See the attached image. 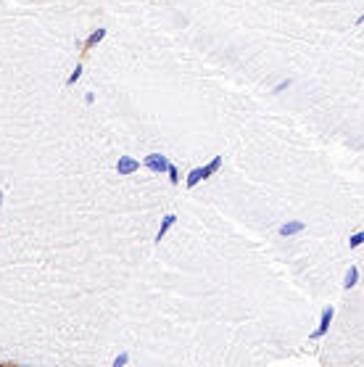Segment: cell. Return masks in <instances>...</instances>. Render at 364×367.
Returning a JSON list of instances; mask_svg holds the SVG:
<instances>
[{"label":"cell","instance_id":"8","mask_svg":"<svg viewBox=\"0 0 364 367\" xmlns=\"http://www.w3.org/2000/svg\"><path fill=\"white\" fill-rule=\"evenodd\" d=\"M356 283H359V267L351 264L348 270H346V278H343V288H346V291H351Z\"/></svg>","mask_w":364,"mask_h":367},{"label":"cell","instance_id":"10","mask_svg":"<svg viewBox=\"0 0 364 367\" xmlns=\"http://www.w3.org/2000/svg\"><path fill=\"white\" fill-rule=\"evenodd\" d=\"M348 246L351 248H359V246H364V230H359V233H354L348 238Z\"/></svg>","mask_w":364,"mask_h":367},{"label":"cell","instance_id":"3","mask_svg":"<svg viewBox=\"0 0 364 367\" xmlns=\"http://www.w3.org/2000/svg\"><path fill=\"white\" fill-rule=\"evenodd\" d=\"M333 317H335V306H333V304H327V306L322 309V314H320V327H317V330L311 333V341L322 338L324 333L330 330V323H333Z\"/></svg>","mask_w":364,"mask_h":367},{"label":"cell","instance_id":"4","mask_svg":"<svg viewBox=\"0 0 364 367\" xmlns=\"http://www.w3.org/2000/svg\"><path fill=\"white\" fill-rule=\"evenodd\" d=\"M140 169V161L132 159V156H119V161H116V172H119V177H129L135 174Z\"/></svg>","mask_w":364,"mask_h":367},{"label":"cell","instance_id":"12","mask_svg":"<svg viewBox=\"0 0 364 367\" xmlns=\"http://www.w3.org/2000/svg\"><path fill=\"white\" fill-rule=\"evenodd\" d=\"M290 85H293V80H283V82H277L275 87H272V93H275V95H280L283 90H288V87H290Z\"/></svg>","mask_w":364,"mask_h":367},{"label":"cell","instance_id":"1","mask_svg":"<svg viewBox=\"0 0 364 367\" xmlns=\"http://www.w3.org/2000/svg\"><path fill=\"white\" fill-rule=\"evenodd\" d=\"M222 164H224V156H214V159L206 164V167H196V169H190L187 172V180H185V185L187 188H196L201 180H209V177H214L222 169Z\"/></svg>","mask_w":364,"mask_h":367},{"label":"cell","instance_id":"9","mask_svg":"<svg viewBox=\"0 0 364 367\" xmlns=\"http://www.w3.org/2000/svg\"><path fill=\"white\" fill-rule=\"evenodd\" d=\"M80 77H82V64H77L74 66V71L69 74V80H66V87H74L77 82H80Z\"/></svg>","mask_w":364,"mask_h":367},{"label":"cell","instance_id":"6","mask_svg":"<svg viewBox=\"0 0 364 367\" xmlns=\"http://www.w3.org/2000/svg\"><path fill=\"white\" fill-rule=\"evenodd\" d=\"M174 225H177V214H166L164 222H161V227H159V233H156V243H161V240L166 238V233L172 230Z\"/></svg>","mask_w":364,"mask_h":367},{"label":"cell","instance_id":"11","mask_svg":"<svg viewBox=\"0 0 364 367\" xmlns=\"http://www.w3.org/2000/svg\"><path fill=\"white\" fill-rule=\"evenodd\" d=\"M166 174H169V180H172V185H180V169L174 167V164H169Z\"/></svg>","mask_w":364,"mask_h":367},{"label":"cell","instance_id":"13","mask_svg":"<svg viewBox=\"0 0 364 367\" xmlns=\"http://www.w3.org/2000/svg\"><path fill=\"white\" fill-rule=\"evenodd\" d=\"M127 362H129L127 354H119V357H114V367H121V365H127Z\"/></svg>","mask_w":364,"mask_h":367},{"label":"cell","instance_id":"2","mask_svg":"<svg viewBox=\"0 0 364 367\" xmlns=\"http://www.w3.org/2000/svg\"><path fill=\"white\" fill-rule=\"evenodd\" d=\"M142 167L151 169V172H156V174H164L169 169V159L164 153H148L145 159H142Z\"/></svg>","mask_w":364,"mask_h":367},{"label":"cell","instance_id":"5","mask_svg":"<svg viewBox=\"0 0 364 367\" xmlns=\"http://www.w3.org/2000/svg\"><path fill=\"white\" fill-rule=\"evenodd\" d=\"M106 35H108V29H103V27L93 29V32H90V37L82 43V53H90V50H93L95 45H101L103 40H106Z\"/></svg>","mask_w":364,"mask_h":367},{"label":"cell","instance_id":"7","mask_svg":"<svg viewBox=\"0 0 364 367\" xmlns=\"http://www.w3.org/2000/svg\"><path fill=\"white\" fill-rule=\"evenodd\" d=\"M306 230V222H285V225H280V233L283 238H288V235H298V233H303Z\"/></svg>","mask_w":364,"mask_h":367}]
</instances>
